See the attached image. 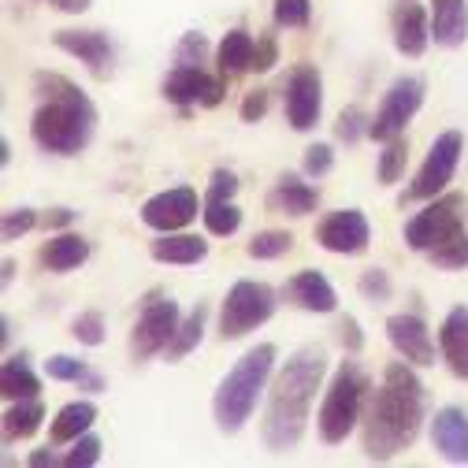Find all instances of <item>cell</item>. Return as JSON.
<instances>
[{
    "label": "cell",
    "instance_id": "6da1fadb",
    "mask_svg": "<svg viewBox=\"0 0 468 468\" xmlns=\"http://www.w3.org/2000/svg\"><path fill=\"white\" fill-rule=\"evenodd\" d=\"M428 413V394L420 376L405 357L390 361L383 372L379 390H372L368 409L361 417V446L368 461H394L401 450H409L420 435Z\"/></svg>",
    "mask_w": 468,
    "mask_h": 468
},
{
    "label": "cell",
    "instance_id": "7a4b0ae2",
    "mask_svg": "<svg viewBox=\"0 0 468 468\" xmlns=\"http://www.w3.org/2000/svg\"><path fill=\"white\" fill-rule=\"evenodd\" d=\"M327 376V354L320 346H302L298 354L275 372L268 387V405H264V424L261 439L271 453H290L298 450L309 428V409L316 401V390Z\"/></svg>",
    "mask_w": 468,
    "mask_h": 468
},
{
    "label": "cell",
    "instance_id": "3957f363",
    "mask_svg": "<svg viewBox=\"0 0 468 468\" xmlns=\"http://www.w3.org/2000/svg\"><path fill=\"white\" fill-rule=\"evenodd\" d=\"M37 108L30 115V138L41 153L79 156L97 131V104L64 75H34Z\"/></svg>",
    "mask_w": 468,
    "mask_h": 468
},
{
    "label": "cell",
    "instance_id": "277c9868",
    "mask_svg": "<svg viewBox=\"0 0 468 468\" xmlns=\"http://www.w3.org/2000/svg\"><path fill=\"white\" fill-rule=\"evenodd\" d=\"M271 372H275V346L271 342L253 346L250 354H242L234 361V368L223 376V383L216 387V398H212V417H216V428L223 435H239L246 428L261 394L271 383Z\"/></svg>",
    "mask_w": 468,
    "mask_h": 468
},
{
    "label": "cell",
    "instance_id": "5b68a950",
    "mask_svg": "<svg viewBox=\"0 0 468 468\" xmlns=\"http://www.w3.org/2000/svg\"><path fill=\"white\" fill-rule=\"evenodd\" d=\"M368 398H372V379L368 372L357 365V361H342L324 390V401H320V413H316V428H320V439L327 446H342L349 439L365 417L368 409Z\"/></svg>",
    "mask_w": 468,
    "mask_h": 468
},
{
    "label": "cell",
    "instance_id": "8992f818",
    "mask_svg": "<svg viewBox=\"0 0 468 468\" xmlns=\"http://www.w3.org/2000/svg\"><path fill=\"white\" fill-rule=\"evenodd\" d=\"M275 290L268 282L257 279H239L227 298L219 305V338L234 342V338H246L250 331H257L261 324H268L275 316Z\"/></svg>",
    "mask_w": 468,
    "mask_h": 468
},
{
    "label": "cell",
    "instance_id": "52a82bcc",
    "mask_svg": "<svg viewBox=\"0 0 468 468\" xmlns=\"http://www.w3.org/2000/svg\"><path fill=\"white\" fill-rule=\"evenodd\" d=\"M464 230V194H439L420 212L405 219V246L417 253H431L442 242L457 239Z\"/></svg>",
    "mask_w": 468,
    "mask_h": 468
},
{
    "label": "cell",
    "instance_id": "ba28073f",
    "mask_svg": "<svg viewBox=\"0 0 468 468\" xmlns=\"http://www.w3.org/2000/svg\"><path fill=\"white\" fill-rule=\"evenodd\" d=\"M461 153H464V134H461V131H442V134L431 142V149H428V156H424V164H420V171H417V179L401 190L398 205L405 208V205L431 201V197L446 194V186L453 183V175H457Z\"/></svg>",
    "mask_w": 468,
    "mask_h": 468
},
{
    "label": "cell",
    "instance_id": "9c48e42d",
    "mask_svg": "<svg viewBox=\"0 0 468 468\" xmlns=\"http://www.w3.org/2000/svg\"><path fill=\"white\" fill-rule=\"evenodd\" d=\"M424 79L417 75H401L390 82V90L383 93L376 115H372V123H368V138L372 142H390V138H401L405 127L413 123V115L420 112L424 104Z\"/></svg>",
    "mask_w": 468,
    "mask_h": 468
},
{
    "label": "cell",
    "instance_id": "30bf717a",
    "mask_svg": "<svg viewBox=\"0 0 468 468\" xmlns=\"http://www.w3.org/2000/svg\"><path fill=\"white\" fill-rule=\"evenodd\" d=\"M183 324V313L171 298H160V294H149L142 302V313H138V324L131 331V357L134 361H149L156 354H164L167 342L175 338Z\"/></svg>",
    "mask_w": 468,
    "mask_h": 468
},
{
    "label": "cell",
    "instance_id": "8fae6325",
    "mask_svg": "<svg viewBox=\"0 0 468 468\" xmlns=\"http://www.w3.org/2000/svg\"><path fill=\"white\" fill-rule=\"evenodd\" d=\"M324 112V79L316 64H298L286 79V123L294 131H313Z\"/></svg>",
    "mask_w": 468,
    "mask_h": 468
},
{
    "label": "cell",
    "instance_id": "7c38bea8",
    "mask_svg": "<svg viewBox=\"0 0 468 468\" xmlns=\"http://www.w3.org/2000/svg\"><path fill=\"white\" fill-rule=\"evenodd\" d=\"M316 242L327 250V253H338V257H357L368 250L372 242V227L365 219L361 208H338V212H327L320 223H316Z\"/></svg>",
    "mask_w": 468,
    "mask_h": 468
},
{
    "label": "cell",
    "instance_id": "4fadbf2b",
    "mask_svg": "<svg viewBox=\"0 0 468 468\" xmlns=\"http://www.w3.org/2000/svg\"><path fill=\"white\" fill-rule=\"evenodd\" d=\"M197 212H205L201 197L194 186H175L164 194H153L142 205V223L153 227L156 234H171V230H183L197 219Z\"/></svg>",
    "mask_w": 468,
    "mask_h": 468
},
{
    "label": "cell",
    "instance_id": "5bb4252c",
    "mask_svg": "<svg viewBox=\"0 0 468 468\" xmlns=\"http://www.w3.org/2000/svg\"><path fill=\"white\" fill-rule=\"evenodd\" d=\"M52 45L75 56L79 64H86V71L93 79H108L112 75V60H115V48H112V37L101 34V30H56L52 34Z\"/></svg>",
    "mask_w": 468,
    "mask_h": 468
},
{
    "label": "cell",
    "instance_id": "9a60e30c",
    "mask_svg": "<svg viewBox=\"0 0 468 468\" xmlns=\"http://www.w3.org/2000/svg\"><path fill=\"white\" fill-rule=\"evenodd\" d=\"M387 338H390V346H394V354L405 357L413 368L435 365L431 331H428V324H424L417 313H394V316L387 320Z\"/></svg>",
    "mask_w": 468,
    "mask_h": 468
},
{
    "label": "cell",
    "instance_id": "2e32d148",
    "mask_svg": "<svg viewBox=\"0 0 468 468\" xmlns=\"http://www.w3.org/2000/svg\"><path fill=\"white\" fill-rule=\"evenodd\" d=\"M390 34L394 48L409 60H417L431 45V12H424V5H417V0H398L390 8Z\"/></svg>",
    "mask_w": 468,
    "mask_h": 468
},
{
    "label": "cell",
    "instance_id": "e0dca14e",
    "mask_svg": "<svg viewBox=\"0 0 468 468\" xmlns=\"http://www.w3.org/2000/svg\"><path fill=\"white\" fill-rule=\"evenodd\" d=\"M282 298H286L290 305H294V309L320 313V316L338 309L335 286H331V282H327V275H324V271H316V268H305V271H298L294 279H286Z\"/></svg>",
    "mask_w": 468,
    "mask_h": 468
},
{
    "label": "cell",
    "instance_id": "ac0fdd59",
    "mask_svg": "<svg viewBox=\"0 0 468 468\" xmlns=\"http://www.w3.org/2000/svg\"><path fill=\"white\" fill-rule=\"evenodd\" d=\"M431 446L450 464H468V413L457 405H442L431 420Z\"/></svg>",
    "mask_w": 468,
    "mask_h": 468
},
{
    "label": "cell",
    "instance_id": "d6986e66",
    "mask_svg": "<svg viewBox=\"0 0 468 468\" xmlns=\"http://www.w3.org/2000/svg\"><path fill=\"white\" fill-rule=\"evenodd\" d=\"M439 354H442L446 368L461 383H468V309L464 305L446 313V320L439 327Z\"/></svg>",
    "mask_w": 468,
    "mask_h": 468
},
{
    "label": "cell",
    "instance_id": "ffe728a7",
    "mask_svg": "<svg viewBox=\"0 0 468 468\" xmlns=\"http://www.w3.org/2000/svg\"><path fill=\"white\" fill-rule=\"evenodd\" d=\"M316 205H320V190L309 186L302 175H279V183L268 190V208L282 212V216H294V219L316 212Z\"/></svg>",
    "mask_w": 468,
    "mask_h": 468
},
{
    "label": "cell",
    "instance_id": "44dd1931",
    "mask_svg": "<svg viewBox=\"0 0 468 468\" xmlns=\"http://www.w3.org/2000/svg\"><path fill=\"white\" fill-rule=\"evenodd\" d=\"M431 41L461 48L468 41V0H431Z\"/></svg>",
    "mask_w": 468,
    "mask_h": 468
},
{
    "label": "cell",
    "instance_id": "7402d4cb",
    "mask_svg": "<svg viewBox=\"0 0 468 468\" xmlns=\"http://www.w3.org/2000/svg\"><path fill=\"white\" fill-rule=\"evenodd\" d=\"M212 75L205 71V68H194V64H175L171 71H167V79H164V97L171 101V104H179L183 112L190 108V104H201L205 101V93L212 90Z\"/></svg>",
    "mask_w": 468,
    "mask_h": 468
},
{
    "label": "cell",
    "instance_id": "603a6c76",
    "mask_svg": "<svg viewBox=\"0 0 468 468\" xmlns=\"http://www.w3.org/2000/svg\"><path fill=\"white\" fill-rule=\"evenodd\" d=\"M149 257L156 264H179V268H190V264H201L208 257V242L197 239V234H160V239L149 246Z\"/></svg>",
    "mask_w": 468,
    "mask_h": 468
},
{
    "label": "cell",
    "instance_id": "cb8c5ba5",
    "mask_svg": "<svg viewBox=\"0 0 468 468\" xmlns=\"http://www.w3.org/2000/svg\"><path fill=\"white\" fill-rule=\"evenodd\" d=\"M253 48H257V41H253V34H250L246 27L227 30L223 41H219V48H216V68H219V75H223V79H239V75L253 71Z\"/></svg>",
    "mask_w": 468,
    "mask_h": 468
},
{
    "label": "cell",
    "instance_id": "d4e9b609",
    "mask_svg": "<svg viewBox=\"0 0 468 468\" xmlns=\"http://www.w3.org/2000/svg\"><path fill=\"white\" fill-rule=\"evenodd\" d=\"M37 261L48 271H75L79 264L90 261V242L82 239V234H56V239H48L41 246Z\"/></svg>",
    "mask_w": 468,
    "mask_h": 468
},
{
    "label": "cell",
    "instance_id": "484cf974",
    "mask_svg": "<svg viewBox=\"0 0 468 468\" xmlns=\"http://www.w3.org/2000/svg\"><path fill=\"white\" fill-rule=\"evenodd\" d=\"M93 420H97V405L93 401H68L60 413H56V420H52V431H48L52 446L75 442L79 435H86L93 428Z\"/></svg>",
    "mask_w": 468,
    "mask_h": 468
},
{
    "label": "cell",
    "instance_id": "4316f807",
    "mask_svg": "<svg viewBox=\"0 0 468 468\" xmlns=\"http://www.w3.org/2000/svg\"><path fill=\"white\" fill-rule=\"evenodd\" d=\"M45 376H48V379H56V383H79V387H82V390H90V394L108 390L104 376H97L86 361L68 357V354H52V357L45 361Z\"/></svg>",
    "mask_w": 468,
    "mask_h": 468
},
{
    "label": "cell",
    "instance_id": "83f0119b",
    "mask_svg": "<svg viewBox=\"0 0 468 468\" xmlns=\"http://www.w3.org/2000/svg\"><path fill=\"white\" fill-rule=\"evenodd\" d=\"M205 324H208V305L197 302V309H194L190 316H183L179 331H175V338H171L167 349H164L167 365H175V361H183L186 354H194V349L201 346V338H205Z\"/></svg>",
    "mask_w": 468,
    "mask_h": 468
},
{
    "label": "cell",
    "instance_id": "f1b7e54d",
    "mask_svg": "<svg viewBox=\"0 0 468 468\" xmlns=\"http://www.w3.org/2000/svg\"><path fill=\"white\" fill-rule=\"evenodd\" d=\"M0 394L8 401H23V398H37L41 394V379L34 376L30 361L19 354V357H8L5 368H0Z\"/></svg>",
    "mask_w": 468,
    "mask_h": 468
},
{
    "label": "cell",
    "instance_id": "f546056e",
    "mask_svg": "<svg viewBox=\"0 0 468 468\" xmlns=\"http://www.w3.org/2000/svg\"><path fill=\"white\" fill-rule=\"evenodd\" d=\"M45 420V405L37 398H23V401H12L8 413H5V439L16 442V439H30L37 435Z\"/></svg>",
    "mask_w": 468,
    "mask_h": 468
},
{
    "label": "cell",
    "instance_id": "4dcf8cb0",
    "mask_svg": "<svg viewBox=\"0 0 468 468\" xmlns=\"http://www.w3.org/2000/svg\"><path fill=\"white\" fill-rule=\"evenodd\" d=\"M201 219H205L208 234H216V239H230V234L242 227V208L234 201H216V205H205Z\"/></svg>",
    "mask_w": 468,
    "mask_h": 468
},
{
    "label": "cell",
    "instance_id": "1f68e13d",
    "mask_svg": "<svg viewBox=\"0 0 468 468\" xmlns=\"http://www.w3.org/2000/svg\"><path fill=\"white\" fill-rule=\"evenodd\" d=\"M405 164H409V142H405V134L401 138H390V142H383V153H379V167H376V175H379V183L383 186H394L401 175H405Z\"/></svg>",
    "mask_w": 468,
    "mask_h": 468
},
{
    "label": "cell",
    "instance_id": "d6a6232c",
    "mask_svg": "<svg viewBox=\"0 0 468 468\" xmlns=\"http://www.w3.org/2000/svg\"><path fill=\"white\" fill-rule=\"evenodd\" d=\"M290 250H294V234L290 230H261L246 246V253L253 261H275V257H286Z\"/></svg>",
    "mask_w": 468,
    "mask_h": 468
},
{
    "label": "cell",
    "instance_id": "836d02e7",
    "mask_svg": "<svg viewBox=\"0 0 468 468\" xmlns=\"http://www.w3.org/2000/svg\"><path fill=\"white\" fill-rule=\"evenodd\" d=\"M439 271H461V268H468V230H461L457 239H450V242H442L439 250H431V253H424Z\"/></svg>",
    "mask_w": 468,
    "mask_h": 468
},
{
    "label": "cell",
    "instance_id": "e575fe53",
    "mask_svg": "<svg viewBox=\"0 0 468 468\" xmlns=\"http://www.w3.org/2000/svg\"><path fill=\"white\" fill-rule=\"evenodd\" d=\"M368 115H365V108L361 104H349V108H342L338 112V123H335V138L338 142H346V145H357L365 134H368Z\"/></svg>",
    "mask_w": 468,
    "mask_h": 468
},
{
    "label": "cell",
    "instance_id": "d590c367",
    "mask_svg": "<svg viewBox=\"0 0 468 468\" xmlns=\"http://www.w3.org/2000/svg\"><path fill=\"white\" fill-rule=\"evenodd\" d=\"M271 19H275V27L302 30L313 19V0H275V5H271Z\"/></svg>",
    "mask_w": 468,
    "mask_h": 468
},
{
    "label": "cell",
    "instance_id": "8d00e7d4",
    "mask_svg": "<svg viewBox=\"0 0 468 468\" xmlns=\"http://www.w3.org/2000/svg\"><path fill=\"white\" fill-rule=\"evenodd\" d=\"M97 461H101V439H97L93 431L79 435V439L71 442V450L60 457V464H68V468H90V464H97Z\"/></svg>",
    "mask_w": 468,
    "mask_h": 468
},
{
    "label": "cell",
    "instance_id": "74e56055",
    "mask_svg": "<svg viewBox=\"0 0 468 468\" xmlns=\"http://www.w3.org/2000/svg\"><path fill=\"white\" fill-rule=\"evenodd\" d=\"M357 290L368 298V302H390V294H394V282H390V275L383 271V268H368V271H361V279H357Z\"/></svg>",
    "mask_w": 468,
    "mask_h": 468
},
{
    "label": "cell",
    "instance_id": "f35d334b",
    "mask_svg": "<svg viewBox=\"0 0 468 468\" xmlns=\"http://www.w3.org/2000/svg\"><path fill=\"white\" fill-rule=\"evenodd\" d=\"M71 335L82 342V346H101L104 342V316L97 309H86L71 320Z\"/></svg>",
    "mask_w": 468,
    "mask_h": 468
},
{
    "label": "cell",
    "instance_id": "ab89813d",
    "mask_svg": "<svg viewBox=\"0 0 468 468\" xmlns=\"http://www.w3.org/2000/svg\"><path fill=\"white\" fill-rule=\"evenodd\" d=\"M37 223H41V216L34 208H12V212H5L0 234H5V242H16V239H23V234H30Z\"/></svg>",
    "mask_w": 468,
    "mask_h": 468
},
{
    "label": "cell",
    "instance_id": "60d3db41",
    "mask_svg": "<svg viewBox=\"0 0 468 468\" xmlns=\"http://www.w3.org/2000/svg\"><path fill=\"white\" fill-rule=\"evenodd\" d=\"M205 60H208V41H205V34H183L179 45H175V64L205 68Z\"/></svg>",
    "mask_w": 468,
    "mask_h": 468
},
{
    "label": "cell",
    "instance_id": "b9f144b4",
    "mask_svg": "<svg viewBox=\"0 0 468 468\" xmlns=\"http://www.w3.org/2000/svg\"><path fill=\"white\" fill-rule=\"evenodd\" d=\"M331 167H335V149H331V145L316 142V145H309V149H305L302 171L309 175V179H324V175H327Z\"/></svg>",
    "mask_w": 468,
    "mask_h": 468
},
{
    "label": "cell",
    "instance_id": "7bdbcfd3",
    "mask_svg": "<svg viewBox=\"0 0 468 468\" xmlns=\"http://www.w3.org/2000/svg\"><path fill=\"white\" fill-rule=\"evenodd\" d=\"M234 194H239V175L227 171V167H216V171H212V183H208V194H205V205L230 201Z\"/></svg>",
    "mask_w": 468,
    "mask_h": 468
},
{
    "label": "cell",
    "instance_id": "ee69618b",
    "mask_svg": "<svg viewBox=\"0 0 468 468\" xmlns=\"http://www.w3.org/2000/svg\"><path fill=\"white\" fill-rule=\"evenodd\" d=\"M279 64V41H275V34H261L257 37V48H253V71H271Z\"/></svg>",
    "mask_w": 468,
    "mask_h": 468
},
{
    "label": "cell",
    "instance_id": "f6af8a7d",
    "mask_svg": "<svg viewBox=\"0 0 468 468\" xmlns=\"http://www.w3.org/2000/svg\"><path fill=\"white\" fill-rule=\"evenodd\" d=\"M338 342H342V349H346L349 357L365 349V335H361V324H357L354 316H342V320H338Z\"/></svg>",
    "mask_w": 468,
    "mask_h": 468
},
{
    "label": "cell",
    "instance_id": "bcb514c9",
    "mask_svg": "<svg viewBox=\"0 0 468 468\" xmlns=\"http://www.w3.org/2000/svg\"><path fill=\"white\" fill-rule=\"evenodd\" d=\"M264 112H268V90H250L242 108H239V115L246 123H257V120H264Z\"/></svg>",
    "mask_w": 468,
    "mask_h": 468
},
{
    "label": "cell",
    "instance_id": "7dc6e473",
    "mask_svg": "<svg viewBox=\"0 0 468 468\" xmlns=\"http://www.w3.org/2000/svg\"><path fill=\"white\" fill-rule=\"evenodd\" d=\"M75 216H79V212H71V208H48V212L41 216V227H45V230H64V227L75 223Z\"/></svg>",
    "mask_w": 468,
    "mask_h": 468
},
{
    "label": "cell",
    "instance_id": "c3c4849f",
    "mask_svg": "<svg viewBox=\"0 0 468 468\" xmlns=\"http://www.w3.org/2000/svg\"><path fill=\"white\" fill-rule=\"evenodd\" d=\"M41 5H52L56 12H64V16H82V12H90L93 0H41Z\"/></svg>",
    "mask_w": 468,
    "mask_h": 468
},
{
    "label": "cell",
    "instance_id": "681fc988",
    "mask_svg": "<svg viewBox=\"0 0 468 468\" xmlns=\"http://www.w3.org/2000/svg\"><path fill=\"white\" fill-rule=\"evenodd\" d=\"M56 461H60V457H56L52 450H34V453L27 457V464H30V468H45V464H56Z\"/></svg>",
    "mask_w": 468,
    "mask_h": 468
},
{
    "label": "cell",
    "instance_id": "f907efd6",
    "mask_svg": "<svg viewBox=\"0 0 468 468\" xmlns=\"http://www.w3.org/2000/svg\"><path fill=\"white\" fill-rule=\"evenodd\" d=\"M12 279H16V261L8 257V261H5V271H0V282H5V286H8Z\"/></svg>",
    "mask_w": 468,
    "mask_h": 468
}]
</instances>
